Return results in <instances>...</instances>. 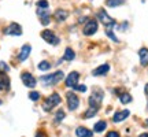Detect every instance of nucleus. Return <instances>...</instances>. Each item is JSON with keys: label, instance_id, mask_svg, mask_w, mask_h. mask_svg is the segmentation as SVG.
Returning <instances> with one entry per match:
<instances>
[{"label": "nucleus", "instance_id": "obj_17", "mask_svg": "<svg viewBox=\"0 0 148 137\" xmlns=\"http://www.w3.org/2000/svg\"><path fill=\"white\" fill-rule=\"evenodd\" d=\"M75 134H77L78 137H92V132H90L89 129H86V127H82V126L77 127V130H75Z\"/></svg>", "mask_w": 148, "mask_h": 137}, {"label": "nucleus", "instance_id": "obj_19", "mask_svg": "<svg viewBox=\"0 0 148 137\" xmlns=\"http://www.w3.org/2000/svg\"><path fill=\"white\" fill-rule=\"evenodd\" d=\"M99 111V108H95V107H89L88 110L85 111L84 118H92L93 115H96V112Z\"/></svg>", "mask_w": 148, "mask_h": 137}, {"label": "nucleus", "instance_id": "obj_22", "mask_svg": "<svg viewBox=\"0 0 148 137\" xmlns=\"http://www.w3.org/2000/svg\"><path fill=\"white\" fill-rule=\"evenodd\" d=\"M38 70H41V71H45V70H49L51 68V63L48 62V60H42V62H40L38 63Z\"/></svg>", "mask_w": 148, "mask_h": 137}, {"label": "nucleus", "instance_id": "obj_12", "mask_svg": "<svg viewBox=\"0 0 148 137\" xmlns=\"http://www.w3.org/2000/svg\"><path fill=\"white\" fill-rule=\"evenodd\" d=\"M30 52H32V47L29 45V44H25L23 47L21 48V51H19V55H18V59L19 60H26L27 59V56L30 55Z\"/></svg>", "mask_w": 148, "mask_h": 137}, {"label": "nucleus", "instance_id": "obj_9", "mask_svg": "<svg viewBox=\"0 0 148 137\" xmlns=\"http://www.w3.org/2000/svg\"><path fill=\"white\" fill-rule=\"evenodd\" d=\"M21 78H22L23 85H25V86H27V88H34V86H36V78H34L30 73L23 71V73L21 74Z\"/></svg>", "mask_w": 148, "mask_h": 137}, {"label": "nucleus", "instance_id": "obj_1", "mask_svg": "<svg viewBox=\"0 0 148 137\" xmlns=\"http://www.w3.org/2000/svg\"><path fill=\"white\" fill-rule=\"evenodd\" d=\"M62 79H63V71H56V73H53V74L42 75L41 78H40V81L45 86H49V85H55V84H58V82H60Z\"/></svg>", "mask_w": 148, "mask_h": 137}, {"label": "nucleus", "instance_id": "obj_29", "mask_svg": "<svg viewBox=\"0 0 148 137\" xmlns=\"http://www.w3.org/2000/svg\"><path fill=\"white\" fill-rule=\"evenodd\" d=\"M0 70H3V71H8V70H10V67H8L4 62H0Z\"/></svg>", "mask_w": 148, "mask_h": 137}, {"label": "nucleus", "instance_id": "obj_15", "mask_svg": "<svg viewBox=\"0 0 148 137\" xmlns=\"http://www.w3.org/2000/svg\"><path fill=\"white\" fill-rule=\"evenodd\" d=\"M129 110H123V111H119V112H116L115 115H114V118H112V121L115 122H122V121H125L127 116H129Z\"/></svg>", "mask_w": 148, "mask_h": 137}, {"label": "nucleus", "instance_id": "obj_18", "mask_svg": "<svg viewBox=\"0 0 148 137\" xmlns=\"http://www.w3.org/2000/svg\"><path fill=\"white\" fill-rule=\"evenodd\" d=\"M75 58V53L71 48H66V51H64V55H63V59L64 60H73Z\"/></svg>", "mask_w": 148, "mask_h": 137}, {"label": "nucleus", "instance_id": "obj_4", "mask_svg": "<svg viewBox=\"0 0 148 137\" xmlns=\"http://www.w3.org/2000/svg\"><path fill=\"white\" fill-rule=\"evenodd\" d=\"M97 18L100 19V22L106 27H112L114 25H115V21H114V19H112V18L106 12V10H103V8L97 12Z\"/></svg>", "mask_w": 148, "mask_h": 137}, {"label": "nucleus", "instance_id": "obj_13", "mask_svg": "<svg viewBox=\"0 0 148 137\" xmlns=\"http://www.w3.org/2000/svg\"><path fill=\"white\" fill-rule=\"evenodd\" d=\"M67 16H69V11L63 10V8H58V10L53 12V18H55L56 21H59V22L67 19Z\"/></svg>", "mask_w": 148, "mask_h": 137}, {"label": "nucleus", "instance_id": "obj_16", "mask_svg": "<svg viewBox=\"0 0 148 137\" xmlns=\"http://www.w3.org/2000/svg\"><path fill=\"white\" fill-rule=\"evenodd\" d=\"M138 56H140L141 66H148V49L147 48H141L138 51Z\"/></svg>", "mask_w": 148, "mask_h": 137}, {"label": "nucleus", "instance_id": "obj_34", "mask_svg": "<svg viewBox=\"0 0 148 137\" xmlns=\"http://www.w3.org/2000/svg\"><path fill=\"white\" fill-rule=\"evenodd\" d=\"M145 123H147V125H148V119H147V122H145Z\"/></svg>", "mask_w": 148, "mask_h": 137}, {"label": "nucleus", "instance_id": "obj_21", "mask_svg": "<svg viewBox=\"0 0 148 137\" xmlns=\"http://www.w3.org/2000/svg\"><path fill=\"white\" fill-rule=\"evenodd\" d=\"M106 127H107V123H106V122H104V121H100V122H97V123H96L93 129H95V132L100 133V132H103Z\"/></svg>", "mask_w": 148, "mask_h": 137}, {"label": "nucleus", "instance_id": "obj_11", "mask_svg": "<svg viewBox=\"0 0 148 137\" xmlns=\"http://www.w3.org/2000/svg\"><path fill=\"white\" fill-rule=\"evenodd\" d=\"M78 79H79V74L77 71H73V73H70L67 75L64 84H66V86H69V88H73L75 84H78Z\"/></svg>", "mask_w": 148, "mask_h": 137}, {"label": "nucleus", "instance_id": "obj_10", "mask_svg": "<svg viewBox=\"0 0 148 137\" xmlns=\"http://www.w3.org/2000/svg\"><path fill=\"white\" fill-rule=\"evenodd\" d=\"M10 89V78L8 75L3 71H0V90L1 92H7Z\"/></svg>", "mask_w": 148, "mask_h": 137}, {"label": "nucleus", "instance_id": "obj_2", "mask_svg": "<svg viewBox=\"0 0 148 137\" xmlns=\"http://www.w3.org/2000/svg\"><path fill=\"white\" fill-rule=\"evenodd\" d=\"M59 103H60V96H59L58 93H52V95H49L47 99H45L44 104H42V108H44V111H51L53 107L58 105Z\"/></svg>", "mask_w": 148, "mask_h": 137}, {"label": "nucleus", "instance_id": "obj_31", "mask_svg": "<svg viewBox=\"0 0 148 137\" xmlns=\"http://www.w3.org/2000/svg\"><path fill=\"white\" fill-rule=\"evenodd\" d=\"M140 137H148V133H141V134H140Z\"/></svg>", "mask_w": 148, "mask_h": 137}, {"label": "nucleus", "instance_id": "obj_24", "mask_svg": "<svg viewBox=\"0 0 148 137\" xmlns=\"http://www.w3.org/2000/svg\"><path fill=\"white\" fill-rule=\"evenodd\" d=\"M64 116H66V112H64L63 110H59L58 112H56V115H55V121H56V122L63 121Z\"/></svg>", "mask_w": 148, "mask_h": 137}, {"label": "nucleus", "instance_id": "obj_8", "mask_svg": "<svg viewBox=\"0 0 148 137\" xmlns=\"http://www.w3.org/2000/svg\"><path fill=\"white\" fill-rule=\"evenodd\" d=\"M4 34H8V36H21L22 34L21 25H18V23H15V22L10 23V25L4 29Z\"/></svg>", "mask_w": 148, "mask_h": 137}, {"label": "nucleus", "instance_id": "obj_14", "mask_svg": "<svg viewBox=\"0 0 148 137\" xmlns=\"http://www.w3.org/2000/svg\"><path fill=\"white\" fill-rule=\"evenodd\" d=\"M108 70H110V64H101V66H99L97 68H95L93 71H92V74L93 75H106L107 73H108Z\"/></svg>", "mask_w": 148, "mask_h": 137}, {"label": "nucleus", "instance_id": "obj_23", "mask_svg": "<svg viewBox=\"0 0 148 137\" xmlns=\"http://www.w3.org/2000/svg\"><path fill=\"white\" fill-rule=\"evenodd\" d=\"M119 100H121L122 104H127V103L132 101V96L129 95V93H123V95L119 96Z\"/></svg>", "mask_w": 148, "mask_h": 137}, {"label": "nucleus", "instance_id": "obj_5", "mask_svg": "<svg viewBox=\"0 0 148 137\" xmlns=\"http://www.w3.org/2000/svg\"><path fill=\"white\" fill-rule=\"evenodd\" d=\"M41 37L44 38V41H47L51 45H58L59 44V37L52 32V30H42L41 32Z\"/></svg>", "mask_w": 148, "mask_h": 137}, {"label": "nucleus", "instance_id": "obj_30", "mask_svg": "<svg viewBox=\"0 0 148 137\" xmlns=\"http://www.w3.org/2000/svg\"><path fill=\"white\" fill-rule=\"evenodd\" d=\"M106 137H119V133L118 132H110Z\"/></svg>", "mask_w": 148, "mask_h": 137}, {"label": "nucleus", "instance_id": "obj_32", "mask_svg": "<svg viewBox=\"0 0 148 137\" xmlns=\"http://www.w3.org/2000/svg\"><path fill=\"white\" fill-rule=\"evenodd\" d=\"M144 90H145V95H148V84L145 85V89H144Z\"/></svg>", "mask_w": 148, "mask_h": 137}, {"label": "nucleus", "instance_id": "obj_27", "mask_svg": "<svg viewBox=\"0 0 148 137\" xmlns=\"http://www.w3.org/2000/svg\"><path fill=\"white\" fill-rule=\"evenodd\" d=\"M29 99L33 101H37L40 99V93H38V92H30V93H29Z\"/></svg>", "mask_w": 148, "mask_h": 137}, {"label": "nucleus", "instance_id": "obj_26", "mask_svg": "<svg viewBox=\"0 0 148 137\" xmlns=\"http://www.w3.org/2000/svg\"><path fill=\"white\" fill-rule=\"evenodd\" d=\"M73 89L74 90H78V92H86V85H79V84H75L73 86Z\"/></svg>", "mask_w": 148, "mask_h": 137}, {"label": "nucleus", "instance_id": "obj_28", "mask_svg": "<svg viewBox=\"0 0 148 137\" xmlns=\"http://www.w3.org/2000/svg\"><path fill=\"white\" fill-rule=\"evenodd\" d=\"M48 1L47 0H38V1H37V7H38V8H48Z\"/></svg>", "mask_w": 148, "mask_h": 137}, {"label": "nucleus", "instance_id": "obj_3", "mask_svg": "<svg viewBox=\"0 0 148 137\" xmlns=\"http://www.w3.org/2000/svg\"><path fill=\"white\" fill-rule=\"evenodd\" d=\"M101 100H103V92L100 89H95L89 97V105L95 107V108H99L101 104Z\"/></svg>", "mask_w": 148, "mask_h": 137}, {"label": "nucleus", "instance_id": "obj_20", "mask_svg": "<svg viewBox=\"0 0 148 137\" xmlns=\"http://www.w3.org/2000/svg\"><path fill=\"white\" fill-rule=\"evenodd\" d=\"M125 3V0H106V4L108 7H118Z\"/></svg>", "mask_w": 148, "mask_h": 137}, {"label": "nucleus", "instance_id": "obj_6", "mask_svg": "<svg viewBox=\"0 0 148 137\" xmlns=\"http://www.w3.org/2000/svg\"><path fill=\"white\" fill-rule=\"evenodd\" d=\"M97 32V21L95 19H88L86 23H85L84 29H82V33H84L85 36H92V34H95Z\"/></svg>", "mask_w": 148, "mask_h": 137}, {"label": "nucleus", "instance_id": "obj_25", "mask_svg": "<svg viewBox=\"0 0 148 137\" xmlns=\"http://www.w3.org/2000/svg\"><path fill=\"white\" fill-rule=\"evenodd\" d=\"M106 34L110 37V38H111V40H112L114 42H118V38L114 36V33H112V30H111V27H106Z\"/></svg>", "mask_w": 148, "mask_h": 137}, {"label": "nucleus", "instance_id": "obj_7", "mask_svg": "<svg viewBox=\"0 0 148 137\" xmlns=\"http://www.w3.org/2000/svg\"><path fill=\"white\" fill-rule=\"evenodd\" d=\"M66 99H67V105H69V110L74 111L78 108L79 105V99L78 96L75 95L74 92H69L67 95H66Z\"/></svg>", "mask_w": 148, "mask_h": 137}, {"label": "nucleus", "instance_id": "obj_33", "mask_svg": "<svg viewBox=\"0 0 148 137\" xmlns=\"http://www.w3.org/2000/svg\"><path fill=\"white\" fill-rule=\"evenodd\" d=\"M36 137H42V136H41V134H37V136H36Z\"/></svg>", "mask_w": 148, "mask_h": 137}]
</instances>
